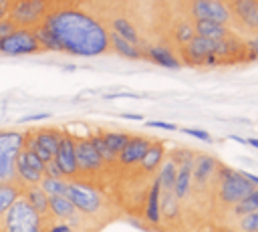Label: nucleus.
Here are the masks:
<instances>
[{
  "label": "nucleus",
  "mask_w": 258,
  "mask_h": 232,
  "mask_svg": "<svg viewBox=\"0 0 258 232\" xmlns=\"http://www.w3.org/2000/svg\"><path fill=\"white\" fill-rule=\"evenodd\" d=\"M232 8L246 26L258 28V0H234Z\"/></svg>",
  "instance_id": "f3484780"
},
{
  "label": "nucleus",
  "mask_w": 258,
  "mask_h": 232,
  "mask_svg": "<svg viewBox=\"0 0 258 232\" xmlns=\"http://www.w3.org/2000/svg\"><path fill=\"white\" fill-rule=\"evenodd\" d=\"M236 226H238L240 232H258V212L240 216Z\"/></svg>",
  "instance_id": "f704fd0d"
},
{
  "label": "nucleus",
  "mask_w": 258,
  "mask_h": 232,
  "mask_svg": "<svg viewBox=\"0 0 258 232\" xmlns=\"http://www.w3.org/2000/svg\"><path fill=\"white\" fill-rule=\"evenodd\" d=\"M107 30H109V32H115L117 36H121V38H125V40H129L131 44H137V46H139L137 28H135V24H133L127 16H115V18H111Z\"/></svg>",
  "instance_id": "a211bd4d"
},
{
  "label": "nucleus",
  "mask_w": 258,
  "mask_h": 232,
  "mask_svg": "<svg viewBox=\"0 0 258 232\" xmlns=\"http://www.w3.org/2000/svg\"><path fill=\"white\" fill-rule=\"evenodd\" d=\"M183 133H187V135H191V137H196V139H202V141H212V135L208 133V131H204V129H181Z\"/></svg>",
  "instance_id": "4c0bfd02"
},
{
  "label": "nucleus",
  "mask_w": 258,
  "mask_h": 232,
  "mask_svg": "<svg viewBox=\"0 0 258 232\" xmlns=\"http://www.w3.org/2000/svg\"><path fill=\"white\" fill-rule=\"evenodd\" d=\"M216 50H218V40L196 34L187 44H183L181 54L189 65H200L208 54H216Z\"/></svg>",
  "instance_id": "ddd939ff"
},
{
  "label": "nucleus",
  "mask_w": 258,
  "mask_h": 232,
  "mask_svg": "<svg viewBox=\"0 0 258 232\" xmlns=\"http://www.w3.org/2000/svg\"><path fill=\"white\" fill-rule=\"evenodd\" d=\"M32 32H34L36 42H38V46H40V48H46V50H58V52H60V46H58L56 38L52 36V32H50L42 22H40L38 26H34V28H32Z\"/></svg>",
  "instance_id": "c756f323"
},
{
  "label": "nucleus",
  "mask_w": 258,
  "mask_h": 232,
  "mask_svg": "<svg viewBox=\"0 0 258 232\" xmlns=\"http://www.w3.org/2000/svg\"><path fill=\"white\" fill-rule=\"evenodd\" d=\"M248 48H250V59H258V36H254L248 42Z\"/></svg>",
  "instance_id": "ea45409f"
},
{
  "label": "nucleus",
  "mask_w": 258,
  "mask_h": 232,
  "mask_svg": "<svg viewBox=\"0 0 258 232\" xmlns=\"http://www.w3.org/2000/svg\"><path fill=\"white\" fill-rule=\"evenodd\" d=\"M48 212L58 220H75V216L79 214L67 196H50L48 198Z\"/></svg>",
  "instance_id": "5701e85b"
},
{
  "label": "nucleus",
  "mask_w": 258,
  "mask_h": 232,
  "mask_svg": "<svg viewBox=\"0 0 258 232\" xmlns=\"http://www.w3.org/2000/svg\"><path fill=\"white\" fill-rule=\"evenodd\" d=\"M149 139L143 137V135H131L129 141L125 143V147L121 149V153L117 155V161L125 167H131V165H137L141 161V157L145 155L147 147H149Z\"/></svg>",
  "instance_id": "4468645a"
},
{
  "label": "nucleus",
  "mask_w": 258,
  "mask_h": 232,
  "mask_svg": "<svg viewBox=\"0 0 258 232\" xmlns=\"http://www.w3.org/2000/svg\"><path fill=\"white\" fill-rule=\"evenodd\" d=\"M22 198L26 200V204H28L40 218L48 214V196L40 190V186H28V188L24 190V196H22Z\"/></svg>",
  "instance_id": "b1692460"
},
{
  "label": "nucleus",
  "mask_w": 258,
  "mask_h": 232,
  "mask_svg": "<svg viewBox=\"0 0 258 232\" xmlns=\"http://www.w3.org/2000/svg\"><path fill=\"white\" fill-rule=\"evenodd\" d=\"M159 196H161V188L157 182H153L149 194H147V202H145V218L151 224H159L161 220V210H159Z\"/></svg>",
  "instance_id": "393cba45"
},
{
  "label": "nucleus",
  "mask_w": 258,
  "mask_h": 232,
  "mask_svg": "<svg viewBox=\"0 0 258 232\" xmlns=\"http://www.w3.org/2000/svg\"><path fill=\"white\" fill-rule=\"evenodd\" d=\"M52 159L60 167V171H62L64 178H73V176L79 173L77 157H75V137L73 135L62 133V137L58 141V147H56V153H54Z\"/></svg>",
  "instance_id": "f8f14e48"
},
{
  "label": "nucleus",
  "mask_w": 258,
  "mask_h": 232,
  "mask_svg": "<svg viewBox=\"0 0 258 232\" xmlns=\"http://www.w3.org/2000/svg\"><path fill=\"white\" fill-rule=\"evenodd\" d=\"M159 210H161V216L173 220L177 214H179V200L173 196V192H161L159 196Z\"/></svg>",
  "instance_id": "7c9ffc66"
},
{
  "label": "nucleus",
  "mask_w": 258,
  "mask_h": 232,
  "mask_svg": "<svg viewBox=\"0 0 258 232\" xmlns=\"http://www.w3.org/2000/svg\"><path fill=\"white\" fill-rule=\"evenodd\" d=\"M42 24L56 38L60 52L73 56H99L109 48V32L101 20L77 6L50 8Z\"/></svg>",
  "instance_id": "f257e3e1"
},
{
  "label": "nucleus",
  "mask_w": 258,
  "mask_h": 232,
  "mask_svg": "<svg viewBox=\"0 0 258 232\" xmlns=\"http://www.w3.org/2000/svg\"><path fill=\"white\" fill-rule=\"evenodd\" d=\"M123 117L125 119H133V121H141L143 119V115H137V113H123Z\"/></svg>",
  "instance_id": "c03bdc74"
},
{
  "label": "nucleus",
  "mask_w": 258,
  "mask_h": 232,
  "mask_svg": "<svg viewBox=\"0 0 258 232\" xmlns=\"http://www.w3.org/2000/svg\"><path fill=\"white\" fill-rule=\"evenodd\" d=\"M48 10V0H12L6 18H10L12 24L18 28H34L44 20Z\"/></svg>",
  "instance_id": "7ed1b4c3"
},
{
  "label": "nucleus",
  "mask_w": 258,
  "mask_h": 232,
  "mask_svg": "<svg viewBox=\"0 0 258 232\" xmlns=\"http://www.w3.org/2000/svg\"><path fill=\"white\" fill-rule=\"evenodd\" d=\"M64 196L71 200V204L75 206L77 212L81 214H97L103 208V196L101 192L85 182L79 180H69L67 182V192Z\"/></svg>",
  "instance_id": "423d86ee"
},
{
  "label": "nucleus",
  "mask_w": 258,
  "mask_h": 232,
  "mask_svg": "<svg viewBox=\"0 0 258 232\" xmlns=\"http://www.w3.org/2000/svg\"><path fill=\"white\" fill-rule=\"evenodd\" d=\"M163 159H165V147H163V143L161 141H151L149 147H147V151H145V155L139 161V167L143 171H153V169H157L161 165Z\"/></svg>",
  "instance_id": "4be33fe9"
},
{
  "label": "nucleus",
  "mask_w": 258,
  "mask_h": 232,
  "mask_svg": "<svg viewBox=\"0 0 258 232\" xmlns=\"http://www.w3.org/2000/svg\"><path fill=\"white\" fill-rule=\"evenodd\" d=\"M101 135H103V141L107 143V147L115 153V155H119L121 153V149L125 147V143L129 141V133H125V131H101Z\"/></svg>",
  "instance_id": "c85d7f7f"
},
{
  "label": "nucleus",
  "mask_w": 258,
  "mask_h": 232,
  "mask_svg": "<svg viewBox=\"0 0 258 232\" xmlns=\"http://www.w3.org/2000/svg\"><path fill=\"white\" fill-rule=\"evenodd\" d=\"M40 46L36 42V36L32 28H14L2 42H0V52L10 54V56H22V54H34L38 52Z\"/></svg>",
  "instance_id": "1a4fd4ad"
},
{
  "label": "nucleus",
  "mask_w": 258,
  "mask_h": 232,
  "mask_svg": "<svg viewBox=\"0 0 258 232\" xmlns=\"http://www.w3.org/2000/svg\"><path fill=\"white\" fill-rule=\"evenodd\" d=\"M48 232H71V226L67 222H60V224H54L48 228Z\"/></svg>",
  "instance_id": "a19ab883"
},
{
  "label": "nucleus",
  "mask_w": 258,
  "mask_h": 232,
  "mask_svg": "<svg viewBox=\"0 0 258 232\" xmlns=\"http://www.w3.org/2000/svg\"><path fill=\"white\" fill-rule=\"evenodd\" d=\"M44 178V161H40L30 149L22 147L14 159V180L24 186H38Z\"/></svg>",
  "instance_id": "6e6552de"
},
{
  "label": "nucleus",
  "mask_w": 258,
  "mask_h": 232,
  "mask_svg": "<svg viewBox=\"0 0 258 232\" xmlns=\"http://www.w3.org/2000/svg\"><path fill=\"white\" fill-rule=\"evenodd\" d=\"M20 198V188L14 182H4L0 184V218L10 210V206Z\"/></svg>",
  "instance_id": "bb28decb"
},
{
  "label": "nucleus",
  "mask_w": 258,
  "mask_h": 232,
  "mask_svg": "<svg viewBox=\"0 0 258 232\" xmlns=\"http://www.w3.org/2000/svg\"><path fill=\"white\" fill-rule=\"evenodd\" d=\"M48 113H38V115H30V117H24L22 121H38V119H46Z\"/></svg>",
  "instance_id": "37998d69"
},
{
  "label": "nucleus",
  "mask_w": 258,
  "mask_h": 232,
  "mask_svg": "<svg viewBox=\"0 0 258 232\" xmlns=\"http://www.w3.org/2000/svg\"><path fill=\"white\" fill-rule=\"evenodd\" d=\"M252 212H258V190H252L246 198H242L238 204L232 206V214L236 218L246 216V214H252Z\"/></svg>",
  "instance_id": "cd10ccee"
},
{
  "label": "nucleus",
  "mask_w": 258,
  "mask_h": 232,
  "mask_svg": "<svg viewBox=\"0 0 258 232\" xmlns=\"http://www.w3.org/2000/svg\"><path fill=\"white\" fill-rule=\"evenodd\" d=\"M4 232H44L42 218L20 196L4 214Z\"/></svg>",
  "instance_id": "20e7f679"
},
{
  "label": "nucleus",
  "mask_w": 258,
  "mask_h": 232,
  "mask_svg": "<svg viewBox=\"0 0 258 232\" xmlns=\"http://www.w3.org/2000/svg\"><path fill=\"white\" fill-rule=\"evenodd\" d=\"M232 139H234V141H238V143H246V139H242L240 135H232Z\"/></svg>",
  "instance_id": "49530a36"
},
{
  "label": "nucleus",
  "mask_w": 258,
  "mask_h": 232,
  "mask_svg": "<svg viewBox=\"0 0 258 232\" xmlns=\"http://www.w3.org/2000/svg\"><path fill=\"white\" fill-rule=\"evenodd\" d=\"M218 180H220V186H218V198L222 204H238L242 198H246L252 190H256L250 180L244 176V171H238V169H232V167H218Z\"/></svg>",
  "instance_id": "f03ea898"
},
{
  "label": "nucleus",
  "mask_w": 258,
  "mask_h": 232,
  "mask_svg": "<svg viewBox=\"0 0 258 232\" xmlns=\"http://www.w3.org/2000/svg\"><path fill=\"white\" fill-rule=\"evenodd\" d=\"M91 139V143H93V147L97 149V153H99V157L103 159V163H115L117 161V155L107 147V143L103 141V135H101V131L99 133H95V135H91L89 137Z\"/></svg>",
  "instance_id": "473e14b6"
},
{
  "label": "nucleus",
  "mask_w": 258,
  "mask_h": 232,
  "mask_svg": "<svg viewBox=\"0 0 258 232\" xmlns=\"http://www.w3.org/2000/svg\"><path fill=\"white\" fill-rule=\"evenodd\" d=\"M14 28H16V26L12 24V20H10V18H2V20H0V42H2V40H4V38H6Z\"/></svg>",
  "instance_id": "e433bc0d"
},
{
  "label": "nucleus",
  "mask_w": 258,
  "mask_h": 232,
  "mask_svg": "<svg viewBox=\"0 0 258 232\" xmlns=\"http://www.w3.org/2000/svg\"><path fill=\"white\" fill-rule=\"evenodd\" d=\"M191 165L194 161H185L181 165H177V173H175V180H173V196L177 200L185 198L189 194V188H191Z\"/></svg>",
  "instance_id": "412c9836"
},
{
  "label": "nucleus",
  "mask_w": 258,
  "mask_h": 232,
  "mask_svg": "<svg viewBox=\"0 0 258 232\" xmlns=\"http://www.w3.org/2000/svg\"><path fill=\"white\" fill-rule=\"evenodd\" d=\"M194 32L198 36H206V38H212V40H222V38H228L230 36V30L226 24H220V22H212V20H194Z\"/></svg>",
  "instance_id": "6ab92c4d"
},
{
  "label": "nucleus",
  "mask_w": 258,
  "mask_h": 232,
  "mask_svg": "<svg viewBox=\"0 0 258 232\" xmlns=\"http://www.w3.org/2000/svg\"><path fill=\"white\" fill-rule=\"evenodd\" d=\"M143 56H147L149 61H153L155 65H161L165 69H179V61L165 44H151V46L143 48Z\"/></svg>",
  "instance_id": "dca6fc26"
},
{
  "label": "nucleus",
  "mask_w": 258,
  "mask_h": 232,
  "mask_svg": "<svg viewBox=\"0 0 258 232\" xmlns=\"http://www.w3.org/2000/svg\"><path fill=\"white\" fill-rule=\"evenodd\" d=\"M2 18H6V10H2V8H0V20H2Z\"/></svg>",
  "instance_id": "de8ad7c7"
},
{
  "label": "nucleus",
  "mask_w": 258,
  "mask_h": 232,
  "mask_svg": "<svg viewBox=\"0 0 258 232\" xmlns=\"http://www.w3.org/2000/svg\"><path fill=\"white\" fill-rule=\"evenodd\" d=\"M175 173H177V165L171 157L163 159L161 165H159V173H157V184L161 188V192H171L173 188V180H175Z\"/></svg>",
  "instance_id": "a878e982"
},
{
  "label": "nucleus",
  "mask_w": 258,
  "mask_h": 232,
  "mask_svg": "<svg viewBox=\"0 0 258 232\" xmlns=\"http://www.w3.org/2000/svg\"><path fill=\"white\" fill-rule=\"evenodd\" d=\"M194 36H196V32H194V24H191V22L183 20V22L175 24V28H173V38H175L179 44H187Z\"/></svg>",
  "instance_id": "72a5a7b5"
},
{
  "label": "nucleus",
  "mask_w": 258,
  "mask_h": 232,
  "mask_svg": "<svg viewBox=\"0 0 258 232\" xmlns=\"http://www.w3.org/2000/svg\"><path fill=\"white\" fill-rule=\"evenodd\" d=\"M75 157H77L79 171H85V173H95V171L103 169V165H105L89 137L75 139Z\"/></svg>",
  "instance_id": "9b49d317"
},
{
  "label": "nucleus",
  "mask_w": 258,
  "mask_h": 232,
  "mask_svg": "<svg viewBox=\"0 0 258 232\" xmlns=\"http://www.w3.org/2000/svg\"><path fill=\"white\" fill-rule=\"evenodd\" d=\"M216 169H218V161H216V157L202 153V155L194 157V165H191V182L204 186L206 182H210V178L216 173Z\"/></svg>",
  "instance_id": "2eb2a0df"
},
{
  "label": "nucleus",
  "mask_w": 258,
  "mask_h": 232,
  "mask_svg": "<svg viewBox=\"0 0 258 232\" xmlns=\"http://www.w3.org/2000/svg\"><path fill=\"white\" fill-rule=\"evenodd\" d=\"M145 125H149V127H159V129H167V131H175V129H177V125L167 123V121H147Z\"/></svg>",
  "instance_id": "58836bf2"
},
{
  "label": "nucleus",
  "mask_w": 258,
  "mask_h": 232,
  "mask_svg": "<svg viewBox=\"0 0 258 232\" xmlns=\"http://www.w3.org/2000/svg\"><path fill=\"white\" fill-rule=\"evenodd\" d=\"M244 176H246V178L250 180V184H252V186L258 190V176H256V173H250V171H244Z\"/></svg>",
  "instance_id": "79ce46f5"
},
{
  "label": "nucleus",
  "mask_w": 258,
  "mask_h": 232,
  "mask_svg": "<svg viewBox=\"0 0 258 232\" xmlns=\"http://www.w3.org/2000/svg\"><path fill=\"white\" fill-rule=\"evenodd\" d=\"M67 182L64 178H42L40 180V190L50 198V196H64L67 192Z\"/></svg>",
  "instance_id": "2f4dec72"
},
{
  "label": "nucleus",
  "mask_w": 258,
  "mask_h": 232,
  "mask_svg": "<svg viewBox=\"0 0 258 232\" xmlns=\"http://www.w3.org/2000/svg\"><path fill=\"white\" fill-rule=\"evenodd\" d=\"M44 178H64L62 171H60V167L54 163V159H50V161L44 163Z\"/></svg>",
  "instance_id": "c9c22d12"
},
{
  "label": "nucleus",
  "mask_w": 258,
  "mask_h": 232,
  "mask_svg": "<svg viewBox=\"0 0 258 232\" xmlns=\"http://www.w3.org/2000/svg\"><path fill=\"white\" fill-rule=\"evenodd\" d=\"M107 32H109V30H107ZM109 48H113L119 56L129 59V61H139V59H143V50H141L137 44H131L129 40L117 36L115 32H109Z\"/></svg>",
  "instance_id": "aec40b11"
},
{
  "label": "nucleus",
  "mask_w": 258,
  "mask_h": 232,
  "mask_svg": "<svg viewBox=\"0 0 258 232\" xmlns=\"http://www.w3.org/2000/svg\"><path fill=\"white\" fill-rule=\"evenodd\" d=\"M62 133L58 129H36L32 133H24V147L30 149L40 161H50L56 153L58 141H60Z\"/></svg>",
  "instance_id": "0eeeda50"
},
{
  "label": "nucleus",
  "mask_w": 258,
  "mask_h": 232,
  "mask_svg": "<svg viewBox=\"0 0 258 232\" xmlns=\"http://www.w3.org/2000/svg\"><path fill=\"white\" fill-rule=\"evenodd\" d=\"M189 14L194 16V20H212L220 24H228V20L232 18L230 6L222 0H191Z\"/></svg>",
  "instance_id": "9d476101"
},
{
  "label": "nucleus",
  "mask_w": 258,
  "mask_h": 232,
  "mask_svg": "<svg viewBox=\"0 0 258 232\" xmlns=\"http://www.w3.org/2000/svg\"><path fill=\"white\" fill-rule=\"evenodd\" d=\"M24 147V133L0 129V184L14 182V159Z\"/></svg>",
  "instance_id": "39448f33"
},
{
  "label": "nucleus",
  "mask_w": 258,
  "mask_h": 232,
  "mask_svg": "<svg viewBox=\"0 0 258 232\" xmlns=\"http://www.w3.org/2000/svg\"><path fill=\"white\" fill-rule=\"evenodd\" d=\"M246 143H250L252 147H256V149H258V137H250V139H246Z\"/></svg>",
  "instance_id": "a18cd8bd"
}]
</instances>
